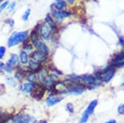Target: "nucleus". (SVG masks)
<instances>
[{
  "label": "nucleus",
  "instance_id": "f257e3e1",
  "mask_svg": "<svg viewBox=\"0 0 124 123\" xmlns=\"http://www.w3.org/2000/svg\"><path fill=\"white\" fill-rule=\"evenodd\" d=\"M116 74V69H113V67H111V65H108L106 68L99 70L95 74L96 79L99 81L103 83H108L113 79Z\"/></svg>",
  "mask_w": 124,
  "mask_h": 123
},
{
  "label": "nucleus",
  "instance_id": "f03ea898",
  "mask_svg": "<svg viewBox=\"0 0 124 123\" xmlns=\"http://www.w3.org/2000/svg\"><path fill=\"white\" fill-rule=\"evenodd\" d=\"M31 41H32L34 46L37 48V51H39V52L42 53V54L46 55H48V54H49V52H50L49 48H48V46L44 44L42 41L38 38V36H37L36 31H32V33H31Z\"/></svg>",
  "mask_w": 124,
  "mask_h": 123
},
{
  "label": "nucleus",
  "instance_id": "7ed1b4c3",
  "mask_svg": "<svg viewBox=\"0 0 124 123\" xmlns=\"http://www.w3.org/2000/svg\"><path fill=\"white\" fill-rule=\"evenodd\" d=\"M27 36H28L27 31L13 33V34L11 36V37L8 39V45L9 47H12V46H14V45H18L19 43L23 42V41H24L27 39Z\"/></svg>",
  "mask_w": 124,
  "mask_h": 123
},
{
  "label": "nucleus",
  "instance_id": "20e7f679",
  "mask_svg": "<svg viewBox=\"0 0 124 123\" xmlns=\"http://www.w3.org/2000/svg\"><path fill=\"white\" fill-rule=\"evenodd\" d=\"M72 84L67 87V92L70 94L74 95H79L83 94L85 91L86 87L83 84H79V83H73L71 82Z\"/></svg>",
  "mask_w": 124,
  "mask_h": 123
},
{
  "label": "nucleus",
  "instance_id": "39448f33",
  "mask_svg": "<svg viewBox=\"0 0 124 123\" xmlns=\"http://www.w3.org/2000/svg\"><path fill=\"white\" fill-rule=\"evenodd\" d=\"M80 82L84 83L88 86H90L91 88H93L94 86H96L99 82L95 76L91 74H85L83 76H80Z\"/></svg>",
  "mask_w": 124,
  "mask_h": 123
},
{
  "label": "nucleus",
  "instance_id": "423d86ee",
  "mask_svg": "<svg viewBox=\"0 0 124 123\" xmlns=\"http://www.w3.org/2000/svg\"><path fill=\"white\" fill-rule=\"evenodd\" d=\"M51 30H52V28L46 23L41 25V28H40V35H41V38L45 40V41L49 40L50 36H51Z\"/></svg>",
  "mask_w": 124,
  "mask_h": 123
},
{
  "label": "nucleus",
  "instance_id": "0eeeda50",
  "mask_svg": "<svg viewBox=\"0 0 124 123\" xmlns=\"http://www.w3.org/2000/svg\"><path fill=\"white\" fill-rule=\"evenodd\" d=\"M110 65H111V67H113V68L115 69L123 67L124 66V57L121 55H117V56L113 57L111 61Z\"/></svg>",
  "mask_w": 124,
  "mask_h": 123
},
{
  "label": "nucleus",
  "instance_id": "6e6552de",
  "mask_svg": "<svg viewBox=\"0 0 124 123\" xmlns=\"http://www.w3.org/2000/svg\"><path fill=\"white\" fill-rule=\"evenodd\" d=\"M52 89L55 93L57 94H61V93H65L67 91V85L66 84L61 81H55L52 85Z\"/></svg>",
  "mask_w": 124,
  "mask_h": 123
},
{
  "label": "nucleus",
  "instance_id": "1a4fd4ad",
  "mask_svg": "<svg viewBox=\"0 0 124 123\" xmlns=\"http://www.w3.org/2000/svg\"><path fill=\"white\" fill-rule=\"evenodd\" d=\"M45 90L46 88H43L42 86L35 84L32 91H31V95H32V97H34V98H41L43 97L44 94H45Z\"/></svg>",
  "mask_w": 124,
  "mask_h": 123
},
{
  "label": "nucleus",
  "instance_id": "9d476101",
  "mask_svg": "<svg viewBox=\"0 0 124 123\" xmlns=\"http://www.w3.org/2000/svg\"><path fill=\"white\" fill-rule=\"evenodd\" d=\"M70 15H71L70 13L66 11H62V10L61 11H58L57 10V11H54L51 13V16L57 20H62L65 18V17H69Z\"/></svg>",
  "mask_w": 124,
  "mask_h": 123
},
{
  "label": "nucleus",
  "instance_id": "9b49d317",
  "mask_svg": "<svg viewBox=\"0 0 124 123\" xmlns=\"http://www.w3.org/2000/svg\"><path fill=\"white\" fill-rule=\"evenodd\" d=\"M31 58H32L33 60L37 61L38 63H41V62H44L46 59H47V55L42 54V53L39 52V51H34V52L31 54Z\"/></svg>",
  "mask_w": 124,
  "mask_h": 123
},
{
  "label": "nucleus",
  "instance_id": "f8f14e48",
  "mask_svg": "<svg viewBox=\"0 0 124 123\" xmlns=\"http://www.w3.org/2000/svg\"><path fill=\"white\" fill-rule=\"evenodd\" d=\"M97 105H98V100H93L89 104V106L87 107V108L85 109L84 114L88 115V116H90L91 114L93 113V112H94V109L96 108Z\"/></svg>",
  "mask_w": 124,
  "mask_h": 123
},
{
  "label": "nucleus",
  "instance_id": "ddd939ff",
  "mask_svg": "<svg viewBox=\"0 0 124 123\" xmlns=\"http://www.w3.org/2000/svg\"><path fill=\"white\" fill-rule=\"evenodd\" d=\"M62 100H63V98H57L55 96H49L46 99V104L49 107L55 106L57 103L61 102Z\"/></svg>",
  "mask_w": 124,
  "mask_h": 123
},
{
  "label": "nucleus",
  "instance_id": "4468645a",
  "mask_svg": "<svg viewBox=\"0 0 124 123\" xmlns=\"http://www.w3.org/2000/svg\"><path fill=\"white\" fill-rule=\"evenodd\" d=\"M48 77H49V74H48V72H47L46 69H41L38 73L37 79H38V80L41 83V84H44V83L46 82V80L48 79Z\"/></svg>",
  "mask_w": 124,
  "mask_h": 123
},
{
  "label": "nucleus",
  "instance_id": "2eb2a0df",
  "mask_svg": "<svg viewBox=\"0 0 124 123\" xmlns=\"http://www.w3.org/2000/svg\"><path fill=\"white\" fill-rule=\"evenodd\" d=\"M17 63H18V56H17V55L13 54L11 55V57H10L8 62L7 63L8 65H9L10 67H15L17 65Z\"/></svg>",
  "mask_w": 124,
  "mask_h": 123
},
{
  "label": "nucleus",
  "instance_id": "dca6fc26",
  "mask_svg": "<svg viewBox=\"0 0 124 123\" xmlns=\"http://www.w3.org/2000/svg\"><path fill=\"white\" fill-rule=\"evenodd\" d=\"M29 68L32 71H40L41 69V64L38 62H37V61L33 60V59H31V60L29 62Z\"/></svg>",
  "mask_w": 124,
  "mask_h": 123
},
{
  "label": "nucleus",
  "instance_id": "f3484780",
  "mask_svg": "<svg viewBox=\"0 0 124 123\" xmlns=\"http://www.w3.org/2000/svg\"><path fill=\"white\" fill-rule=\"evenodd\" d=\"M19 58H20V61L23 65H27L28 63V60H29V57H28V55L27 54V52L25 51H21L20 52V55H19Z\"/></svg>",
  "mask_w": 124,
  "mask_h": 123
},
{
  "label": "nucleus",
  "instance_id": "a211bd4d",
  "mask_svg": "<svg viewBox=\"0 0 124 123\" xmlns=\"http://www.w3.org/2000/svg\"><path fill=\"white\" fill-rule=\"evenodd\" d=\"M36 83H27V84H25L23 85V89L24 92L27 93V94H30V93H31V91H32L33 89V87L34 85H35Z\"/></svg>",
  "mask_w": 124,
  "mask_h": 123
},
{
  "label": "nucleus",
  "instance_id": "6ab92c4d",
  "mask_svg": "<svg viewBox=\"0 0 124 123\" xmlns=\"http://www.w3.org/2000/svg\"><path fill=\"white\" fill-rule=\"evenodd\" d=\"M65 7H66V3H65V1H63V0H59L55 4V7L58 11H61V10L65 8Z\"/></svg>",
  "mask_w": 124,
  "mask_h": 123
},
{
  "label": "nucleus",
  "instance_id": "aec40b11",
  "mask_svg": "<svg viewBox=\"0 0 124 123\" xmlns=\"http://www.w3.org/2000/svg\"><path fill=\"white\" fill-rule=\"evenodd\" d=\"M45 21L46 22V24L49 25L50 27H51L52 29H53V28H55V22H54L52 17H51V15H50V14H47V15H46V18H45Z\"/></svg>",
  "mask_w": 124,
  "mask_h": 123
},
{
  "label": "nucleus",
  "instance_id": "412c9836",
  "mask_svg": "<svg viewBox=\"0 0 124 123\" xmlns=\"http://www.w3.org/2000/svg\"><path fill=\"white\" fill-rule=\"evenodd\" d=\"M37 76H36V74H34V73H31V74H30L27 77V79L29 81L30 83H36V81H37Z\"/></svg>",
  "mask_w": 124,
  "mask_h": 123
},
{
  "label": "nucleus",
  "instance_id": "4be33fe9",
  "mask_svg": "<svg viewBox=\"0 0 124 123\" xmlns=\"http://www.w3.org/2000/svg\"><path fill=\"white\" fill-rule=\"evenodd\" d=\"M89 116L83 114V116H82V117L80 118V120L79 121V123H86L88 122V120H89Z\"/></svg>",
  "mask_w": 124,
  "mask_h": 123
},
{
  "label": "nucleus",
  "instance_id": "5701e85b",
  "mask_svg": "<svg viewBox=\"0 0 124 123\" xmlns=\"http://www.w3.org/2000/svg\"><path fill=\"white\" fill-rule=\"evenodd\" d=\"M117 112H118V114L123 115L124 116V103L118 106V108H117Z\"/></svg>",
  "mask_w": 124,
  "mask_h": 123
},
{
  "label": "nucleus",
  "instance_id": "b1692460",
  "mask_svg": "<svg viewBox=\"0 0 124 123\" xmlns=\"http://www.w3.org/2000/svg\"><path fill=\"white\" fill-rule=\"evenodd\" d=\"M30 13H31V10H30V9L26 10V12L24 13V14L23 16V19L24 20V21H27V20L28 19V17H29Z\"/></svg>",
  "mask_w": 124,
  "mask_h": 123
},
{
  "label": "nucleus",
  "instance_id": "393cba45",
  "mask_svg": "<svg viewBox=\"0 0 124 123\" xmlns=\"http://www.w3.org/2000/svg\"><path fill=\"white\" fill-rule=\"evenodd\" d=\"M8 3H9V2L7 0V1L3 2V3H2V4H0V12H2V11H3V10L4 9L5 7H7L8 5Z\"/></svg>",
  "mask_w": 124,
  "mask_h": 123
},
{
  "label": "nucleus",
  "instance_id": "a878e982",
  "mask_svg": "<svg viewBox=\"0 0 124 123\" xmlns=\"http://www.w3.org/2000/svg\"><path fill=\"white\" fill-rule=\"evenodd\" d=\"M66 109H67L68 111H69L70 112H74V106H73V104L70 103V102L67 103V105H66Z\"/></svg>",
  "mask_w": 124,
  "mask_h": 123
},
{
  "label": "nucleus",
  "instance_id": "bb28decb",
  "mask_svg": "<svg viewBox=\"0 0 124 123\" xmlns=\"http://www.w3.org/2000/svg\"><path fill=\"white\" fill-rule=\"evenodd\" d=\"M6 49L4 46H0V59H2L3 57V55L5 54Z\"/></svg>",
  "mask_w": 124,
  "mask_h": 123
},
{
  "label": "nucleus",
  "instance_id": "cd10ccee",
  "mask_svg": "<svg viewBox=\"0 0 124 123\" xmlns=\"http://www.w3.org/2000/svg\"><path fill=\"white\" fill-rule=\"evenodd\" d=\"M12 69H13V68L12 67H10L9 65H6L5 66V71L6 72H8V73H11L12 72Z\"/></svg>",
  "mask_w": 124,
  "mask_h": 123
},
{
  "label": "nucleus",
  "instance_id": "c85d7f7f",
  "mask_svg": "<svg viewBox=\"0 0 124 123\" xmlns=\"http://www.w3.org/2000/svg\"><path fill=\"white\" fill-rule=\"evenodd\" d=\"M119 42H120V44H121L123 46H124V37L123 36H121L119 38Z\"/></svg>",
  "mask_w": 124,
  "mask_h": 123
},
{
  "label": "nucleus",
  "instance_id": "c756f323",
  "mask_svg": "<svg viewBox=\"0 0 124 123\" xmlns=\"http://www.w3.org/2000/svg\"><path fill=\"white\" fill-rule=\"evenodd\" d=\"M4 64H3V62H0V72H2V71L3 70V69H4Z\"/></svg>",
  "mask_w": 124,
  "mask_h": 123
},
{
  "label": "nucleus",
  "instance_id": "7c9ffc66",
  "mask_svg": "<svg viewBox=\"0 0 124 123\" xmlns=\"http://www.w3.org/2000/svg\"><path fill=\"white\" fill-rule=\"evenodd\" d=\"M8 81H9L10 84H13V85H14V84H15V82H14V80H13V79H12V78L8 79Z\"/></svg>",
  "mask_w": 124,
  "mask_h": 123
},
{
  "label": "nucleus",
  "instance_id": "2f4dec72",
  "mask_svg": "<svg viewBox=\"0 0 124 123\" xmlns=\"http://www.w3.org/2000/svg\"><path fill=\"white\" fill-rule=\"evenodd\" d=\"M105 123H117V122H116V120H114V119H112V120L108 121V122H106Z\"/></svg>",
  "mask_w": 124,
  "mask_h": 123
},
{
  "label": "nucleus",
  "instance_id": "473e14b6",
  "mask_svg": "<svg viewBox=\"0 0 124 123\" xmlns=\"http://www.w3.org/2000/svg\"><path fill=\"white\" fill-rule=\"evenodd\" d=\"M67 2H68V3H73L74 2H75V0H67Z\"/></svg>",
  "mask_w": 124,
  "mask_h": 123
},
{
  "label": "nucleus",
  "instance_id": "72a5a7b5",
  "mask_svg": "<svg viewBox=\"0 0 124 123\" xmlns=\"http://www.w3.org/2000/svg\"><path fill=\"white\" fill-rule=\"evenodd\" d=\"M120 55H123V56L124 57V50H123V51H122V52H121V54H120Z\"/></svg>",
  "mask_w": 124,
  "mask_h": 123
},
{
  "label": "nucleus",
  "instance_id": "f704fd0d",
  "mask_svg": "<svg viewBox=\"0 0 124 123\" xmlns=\"http://www.w3.org/2000/svg\"><path fill=\"white\" fill-rule=\"evenodd\" d=\"M122 85H123V86L124 87V79H123V84H122Z\"/></svg>",
  "mask_w": 124,
  "mask_h": 123
},
{
  "label": "nucleus",
  "instance_id": "c9c22d12",
  "mask_svg": "<svg viewBox=\"0 0 124 123\" xmlns=\"http://www.w3.org/2000/svg\"><path fill=\"white\" fill-rule=\"evenodd\" d=\"M2 1H3V0H0V2H2Z\"/></svg>",
  "mask_w": 124,
  "mask_h": 123
},
{
  "label": "nucleus",
  "instance_id": "e433bc0d",
  "mask_svg": "<svg viewBox=\"0 0 124 123\" xmlns=\"http://www.w3.org/2000/svg\"><path fill=\"white\" fill-rule=\"evenodd\" d=\"M57 1H59V0H57Z\"/></svg>",
  "mask_w": 124,
  "mask_h": 123
}]
</instances>
